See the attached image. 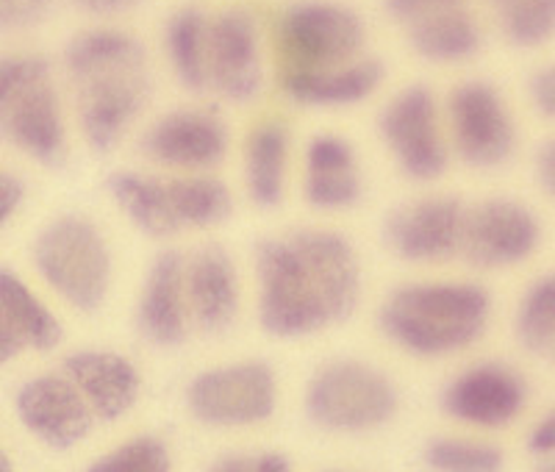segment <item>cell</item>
Segmentation results:
<instances>
[{"instance_id":"ac0fdd59","label":"cell","mask_w":555,"mask_h":472,"mask_svg":"<svg viewBox=\"0 0 555 472\" xmlns=\"http://www.w3.org/2000/svg\"><path fill=\"white\" fill-rule=\"evenodd\" d=\"M186 297L203 334H222L240 311V276L222 245H203L186 256Z\"/></svg>"},{"instance_id":"cb8c5ba5","label":"cell","mask_w":555,"mask_h":472,"mask_svg":"<svg viewBox=\"0 0 555 472\" xmlns=\"http://www.w3.org/2000/svg\"><path fill=\"white\" fill-rule=\"evenodd\" d=\"M403 34L411 51L434 64L469 62L483 48V31H480L469 3L423 20V23L405 28Z\"/></svg>"},{"instance_id":"3957f363","label":"cell","mask_w":555,"mask_h":472,"mask_svg":"<svg viewBox=\"0 0 555 472\" xmlns=\"http://www.w3.org/2000/svg\"><path fill=\"white\" fill-rule=\"evenodd\" d=\"M492 297L469 281L403 283L380 306V328L416 356H444L483 336Z\"/></svg>"},{"instance_id":"8992f818","label":"cell","mask_w":555,"mask_h":472,"mask_svg":"<svg viewBox=\"0 0 555 472\" xmlns=\"http://www.w3.org/2000/svg\"><path fill=\"white\" fill-rule=\"evenodd\" d=\"M275 56L281 73H311L366 56L361 14L339 0H295L275 20Z\"/></svg>"},{"instance_id":"7402d4cb","label":"cell","mask_w":555,"mask_h":472,"mask_svg":"<svg viewBox=\"0 0 555 472\" xmlns=\"http://www.w3.org/2000/svg\"><path fill=\"white\" fill-rule=\"evenodd\" d=\"M292 133L278 117L261 120L245 139V187L247 197L259 208L281 206L289 170Z\"/></svg>"},{"instance_id":"9a60e30c","label":"cell","mask_w":555,"mask_h":472,"mask_svg":"<svg viewBox=\"0 0 555 472\" xmlns=\"http://www.w3.org/2000/svg\"><path fill=\"white\" fill-rule=\"evenodd\" d=\"M17 414L44 445L67 450L92 431L95 411L67 375H39L17 392Z\"/></svg>"},{"instance_id":"44dd1931","label":"cell","mask_w":555,"mask_h":472,"mask_svg":"<svg viewBox=\"0 0 555 472\" xmlns=\"http://www.w3.org/2000/svg\"><path fill=\"white\" fill-rule=\"evenodd\" d=\"M64 375L81 390L101 420H117L139 397V372L126 356L108 350H81L64 359Z\"/></svg>"},{"instance_id":"4dcf8cb0","label":"cell","mask_w":555,"mask_h":472,"mask_svg":"<svg viewBox=\"0 0 555 472\" xmlns=\"http://www.w3.org/2000/svg\"><path fill=\"white\" fill-rule=\"evenodd\" d=\"M469 0H380L386 17L405 31L409 26H416L423 20L436 17V14L450 12V9L467 7Z\"/></svg>"},{"instance_id":"1f68e13d","label":"cell","mask_w":555,"mask_h":472,"mask_svg":"<svg viewBox=\"0 0 555 472\" xmlns=\"http://www.w3.org/2000/svg\"><path fill=\"white\" fill-rule=\"evenodd\" d=\"M528 101L542 120L555 123V62L539 64L528 76Z\"/></svg>"},{"instance_id":"ffe728a7","label":"cell","mask_w":555,"mask_h":472,"mask_svg":"<svg viewBox=\"0 0 555 472\" xmlns=\"http://www.w3.org/2000/svg\"><path fill=\"white\" fill-rule=\"evenodd\" d=\"M384 76V64L366 53V56L339 64V67L311 69V73H281V89L297 106L345 109L359 106L370 94L378 92Z\"/></svg>"},{"instance_id":"277c9868","label":"cell","mask_w":555,"mask_h":472,"mask_svg":"<svg viewBox=\"0 0 555 472\" xmlns=\"http://www.w3.org/2000/svg\"><path fill=\"white\" fill-rule=\"evenodd\" d=\"M0 139L37 162L62 164L67 128L48 59L0 56Z\"/></svg>"},{"instance_id":"52a82bcc","label":"cell","mask_w":555,"mask_h":472,"mask_svg":"<svg viewBox=\"0 0 555 472\" xmlns=\"http://www.w3.org/2000/svg\"><path fill=\"white\" fill-rule=\"evenodd\" d=\"M306 409L320 429L359 434L380 429L395 417L398 392L375 367L341 359L325 365L311 378Z\"/></svg>"},{"instance_id":"8fae6325","label":"cell","mask_w":555,"mask_h":472,"mask_svg":"<svg viewBox=\"0 0 555 472\" xmlns=\"http://www.w3.org/2000/svg\"><path fill=\"white\" fill-rule=\"evenodd\" d=\"M186 404L206 425H253L275 411V375L264 361L206 370L186 390Z\"/></svg>"},{"instance_id":"5bb4252c","label":"cell","mask_w":555,"mask_h":472,"mask_svg":"<svg viewBox=\"0 0 555 472\" xmlns=\"http://www.w3.org/2000/svg\"><path fill=\"white\" fill-rule=\"evenodd\" d=\"M228 126L211 109H172L142 133L139 151L178 173H208L228 156Z\"/></svg>"},{"instance_id":"83f0119b","label":"cell","mask_w":555,"mask_h":472,"mask_svg":"<svg viewBox=\"0 0 555 472\" xmlns=\"http://www.w3.org/2000/svg\"><path fill=\"white\" fill-rule=\"evenodd\" d=\"M514 48L533 51L555 37V0H489Z\"/></svg>"},{"instance_id":"e0dca14e","label":"cell","mask_w":555,"mask_h":472,"mask_svg":"<svg viewBox=\"0 0 555 472\" xmlns=\"http://www.w3.org/2000/svg\"><path fill=\"white\" fill-rule=\"evenodd\" d=\"M139 331L158 347H176L190 334V297H186V256L162 251L151 261L137 306Z\"/></svg>"},{"instance_id":"9c48e42d","label":"cell","mask_w":555,"mask_h":472,"mask_svg":"<svg viewBox=\"0 0 555 472\" xmlns=\"http://www.w3.org/2000/svg\"><path fill=\"white\" fill-rule=\"evenodd\" d=\"M378 131L400 170L414 181H436L450 162L436 94L425 84L395 92L378 114Z\"/></svg>"},{"instance_id":"ab89813d","label":"cell","mask_w":555,"mask_h":472,"mask_svg":"<svg viewBox=\"0 0 555 472\" xmlns=\"http://www.w3.org/2000/svg\"><path fill=\"white\" fill-rule=\"evenodd\" d=\"M537 472H555V456H553V459H544L542 464L537 467Z\"/></svg>"},{"instance_id":"2e32d148","label":"cell","mask_w":555,"mask_h":472,"mask_svg":"<svg viewBox=\"0 0 555 472\" xmlns=\"http://www.w3.org/2000/svg\"><path fill=\"white\" fill-rule=\"evenodd\" d=\"M528 400L522 378L505 365H478L461 372L442 395L450 417L480 429H503L519 417Z\"/></svg>"},{"instance_id":"484cf974","label":"cell","mask_w":555,"mask_h":472,"mask_svg":"<svg viewBox=\"0 0 555 472\" xmlns=\"http://www.w3.org/2000/svg\"><path fill=\"white\" fill-rule=\"evenodd\" d=\"M0 315L12 322L28 347L51 350L62 342V326L53 311L7 267H0Z\"/></svg>"},{"instance_id":"d4e9b609","label":"cell","mask_w":555,"mask_h":472,"mask_svg":"<svg viewBox=\"0 0 555 472\" xmlns=\"http://www.w3.org/2000/svg\"><path fill=\"white\" fill-rule=\"evenodd\" d=\"M208 20L206 9L186 3L165 20L167 62L186 92H208Z\"/></svg>"},{"instance_id":"5b68a950","label":"cell","mask_w":555,"mask_h":472,"mask_svg":"<svg viewBox=\"0 0 555 472\" xmlns=\"http://www.w3.org/2000/svg\"><path fill=\"white\" fill-rule=\"evenodd\" d=\"M31 256L44 283L69 306L101 309L112 286V251L95 222L81 215L56 217L39 231Z\"/></svg>"},{"instance_id":"f546056e","label":"cell","mask_w":555,"mask_h":472,"mask_svg":"<svg viewBox=\"0 0 555 472\" xmlns=\"http://www.w3.org/2000/svg\"><path fill=\"white\" fill-rule=\"evenodd\" d=\"M87 472H170L167 445L156 436H137L112 454L101 456Z\"/></svg>"},{"instance_id":"74e56055","label":"cell","mask_w":555,"mask_h":472,"mask_svg":"<svg viewBox=\"0 0 555 472\" xmlns=\"http://www.w3.org/2000/svg\"><path fill=\"white\" fill-rule=\"evenodd\" d=\"M73 3L92 17H120L142 7L145 0H73Z\"/></svg>"},{"instance_id":"8d00e7d4","label":"cell","mask_w":555,"mask_h":472,"mask_svg":"<svg viewBox=\"0 0 555 472\" xmlns=\"http://www.w3.org/2000/svg\"><path fill=\"white\" fill-rule=\"evenodd\" d=\"M528 447H530V454L544 456V459H553L555 456V409L547 411V414L537 422V429L530 431Z\"/></svg>"},{"instance_id":"7c38bea8","label":"cell","mask_w":555,"mask_h":472,"mask_svg":"<svg viewBox=\"0 0 555 472\" xmlns=\"http://www.w3.org/2000/svg\"><path fill=\"white\" fill-rule=\"evenodd\" d=\"M542 245V220L517 197H486L467 208L461 253L480 270H503L528 261Z\"/></svg>"},{"instance_id":"603a6c76","label":"cell","mask_w":555,"mask_h":472,"mask_svg":"<svg viewBox=\"0 0 555 472\" xmlns=\"http://www.w3.org/2000/svg\"><path fill=\"white\" fill-rule=\"evenodd\" d=\"M108 195L117 203L133 228L151 240H170L178 237L181 222L176 217L170 195V178L147 176V173L122 170L108 178Z\"/></svg>"},{"instance_id":"60d3db41","label":"cell","mask_w":555,"mask_h":472,"mask_svg":"<svg viewBox=\"0 0 555 472\" xmlns=\"http://www.w3.org/2000/svg\"><path fill=\"white\" fill-rule=\"evenodd\" d=\"M0 472H12V461H9V456L0 450Z\"/></svg>"},{"instance_id":"d6986e66","label":"cell","mask_w":555,"mask_h":472,"mask_svg":"<svg viewBox=\"0 0 555 472\" xmlns=\"http://www.w3.org/2000/svg\"><path fill=\"white\" fill-rule=\"evenodd\" d=\"M304 195L317 212H347L364 195L359 156L339 133H317L306 145Z\"/></svg>"},{"instance_id":"30bf717a","label":"cell","mask_w":555,"mask_h":472,"mask_svg":"<svg viewBox=\"0 0 555 472\" xmlns=\"http://www.w3.org/2000/svg\"><path fill=\"white\" fill-rule=\"evenodd\" d=\"M208 89L247 106L264 89V44L250 9L228 7L208 20Z\"/></svg>"},{"instance_id":"f1b7e54d","label":"cell","mask_w":555,"mask_h":472,"mask_svg":"<svg viewBox=\"0 0 555 472\" xmlns=\"http://www.w3.org/2000/svg\"><path fill=\"white\" fill-rule=\"evenodd\" d=\"M425 464L434 472H500L503 450L473 439H434L425 447Z\"/></svg>"},{"instance_id":"e575fe53","label":"cell","mask_w":555,"mask_h":472,"mask_svg":"<svg viewBox=\"0 0 555 472\" xmlns=\"http://www.w3.org/2000/svg\"><path fill=\"white\" fill-rule=\"evenodd\" d=\"M23 195H26L23 181H20L17 176H12V173L0 170V228L12 220L14 212H17L20 203H23Z\"/></svg>"},{"instance_id":"6da1fadb","label":"cell","mask_w":555,"mask_h":472,"mask_svg":"<svg viewBox=\"0 0 555 472\" xmlns=\"http://www.w3.org/2000/svg\"><path fill=\"white\" fill-rule=\"evenodd\" d=\"M259 320L281 340L345 322L359 306L361 265L353 242L328 228H295L256 245Z\"/></svg>"},{"instance_id":"f35d334b","label":"cell","mask_w":555,"mask_h":472,"mask_svg":"<svg viewBox=\"0 0 555 472\" xmlns=\"http://www.w3.org/2000/svg\"><path fill=\"white\" fill-rule=\"evenodd\" d=\"M26 347H28L26 340L14 331V326L7 320V317L0 315V365L12 361L14 356H20Z\"/></svg>"},{"instance_id":"d6a6232c","label":"cell","mask_w":555,"mask_h":472,"mask_svg":"<svg viewBox=\"0 0 555 472\" xmlns=\"http://www.w3.org/2000/svg\"><path fill=\"white\" fill-rule=\"evenodd\" d=\"M51 0H0V31L28 28L44 17Z\"/></svg>"},{"instance_id":"836d02e7","label":"cell","mask_w":555,"mask_h":472,"mask_svg":"<svg viewBox=\"0 0 555 472\" xmlns=\"http://www.w3.org/2000/svg\"><path fill=\"white\" fill-rule=\"evenodd\" d=\"M211 472H292L289 461L278 454L261 456H225L211 467Z\"/></svg>"},{"instance_id":"b9f144b4","label":"cell","mask_w":555,"mask_h":472,"mask_svg":"<svg viewBox=\"0 0 555 472\" xmlns=\"http://www.w3.org/2000/svg\"><path fill=\"white\" fill-rule=\"evenodd\" d=\"M553 356H555V350H553Z\"/></svg>"},{"instance_id":"d590c367","label":"cell","mask_w":555,"mask_h":472,"mask_svg":"<svg viewBox=\"0 0 555 472\" xmlns=\"http://www.w3.org/2000/svg\"><path fill=\"white\" fill-rule=\"evenodd\" d=\"M533 173H537L539 189L555 203V137L547 139V142L537 151Z\"/></svg>"},{"instance_id":"ba28073f","label":"cell","mask_w":555,"mask_h":472,"mask_svg":"<svg viewBox=\"0 0 555 472\" xmlns=\"http://www.w3.org/2000/svg\"><path fill=\"white\" fill-rule=\"evenodd\" d=\"M448 128L453 151L475 170H494L517 151V123L503 92L483 78H469L450 89Z\"/></svg>"},{"instance_id":"7a4b0ae2","label":"cell","mask_w":555,"mask_h":472,"mask_svg":"<svg viewBox=\"0 0 555 472\" xmlns=\"http://www.w3.org/2000/svg\"><path fill=\"white\" fill-rule=\"evenodd\" d=\"M64 69L76 89L87 145L95 153L114 151L151 101L153 76L142 39L126 28H87L64 48Z\"/></svg>"},{"instance_id":"4316f807","label":"cell","mask_w":555,"mask_h":472,"mask_svg":"<svg viewBox=\"0 0 555 472\" xmlns=\"http://www.w3.org/2000/svg\"><path fill=\"white\" fill-rule=\"evenodd\" d=\"M517 340L530 353L555 350V272L530 283L517 306Z\"/></svg>"},{"instance_id":"4fadbf2b","label":"cell","mask_w":555,"mask_h":472,"mask_svg":"<svg viewBox=\"0 0 555 472\" xmlns=\"http://www.w3.org/2000/svg\"><path fill=\"white\" fill-rule=\"evenodd\" d=\"M467 206L459 197L434 195L403 203L384 220V242L411 265L448 261L464 245Z\"/></svg>"}]
</instances>
